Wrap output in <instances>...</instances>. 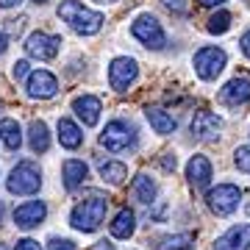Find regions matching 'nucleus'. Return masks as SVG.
Masks as SVG:
<instances>
[{
  "label": "nucleus",
  "instance_id": "obj_1",
  "mask_svg": "<svg viewBox=\"0 0 250 250\" xmlns=\"http://www.w3.org/2000/svg\"><path fill=\"white\" fill-rule=\"evenodd\" d=\"M59 17H62L64 22L81 36H95L100 28H103V14L86 9L83 3H78V0H62V6H59Z\"/></svg>",
  "mask_w": 250,
  "mask_h": 250
},
{
  "label": "nucleus",
  "instance_id": "obj_2",
  "mask_svg": "<svg viewBox=\"0 0 250 250\" xmlns=\"http://www.w3.org/2000/svg\"><path fill=\"white\" fill-rule=\"evenodd\" d=\"M106 211H108V200L106 197H89V200H83L72 208L70 214V225L75 231H83V233H92L98 231L103 220H106Z\"/></svg>",
  "mask_w": 250,
  "mask_h": 250
},
{
  "label": "nucleus",
  "instance_id": "obj_3",
  "mask_svg": "<svg viewBox=\"0 0 250 250\" xmlns=\"http://www.w3.org/2000/svg\"><path fill=\"white\" fill-rule=\"evenodd\" d=\"M6 187H9L11 195H36L39 187H42V172L36 170V164H31V161H20L11 170Z\"/></svg>",
  "mask_w": 250,
  "mask_h": 250
},
{
  "label": "nucleus",
  "instance_id": "obj_4",
  "mask_svg": "<svg viewBox=\"0 0 250 250\" xmlns=\"http://www.w3.org/2000/svg\"><path fill=\"white\" fill-rule=\"evenodd\" d=\"M131 34H134L145 47H150V50H161V47L167 45V34H164L161 22L153 17V14H139V17L134 20V25H131Z\"/></svg>",
  "mask_w": 250,
  "mask_h": 250
},
{
  "label": "nucleus",
  "instance_id": "obj_5",
  "mask_svg": "<svg viewBox=\"0 0 250 250\" xmlns=\"http://www.w3.org/2000/svg\"><path fill=\"white\" fill-rule=\"evenodd\" d=\"M239 200H242V192H239V187H233V184H217V187L208 189V195H206V203H208V208H211L217 217H228L231 211H236Z\"/></svg>",
  "mask_w": 250,
  "mask_h": 250
},
{
  "label": "nucleus",
  "instance_id": "obj_6",
  "mask_svg": "<svg viewBox=\"0 0 250 250\" xmlns=\"http://www.w3.org/2000/svg\"><path fill=\"white\" fill-rule=\"evenodd\" d=\"M195 72L200 75L203 81H214L220 72L225 70L228 64V56H225L223 47H200L195 53Z\"/></svg>",
  "mask_w": 250,
  "mask_h": 250
},
{
  "label": "nucleus",
  "instance_id": "obj_7",
  "mask_svg": "<svg viewBox=\"0 0 250 250\" xmlns=\"http://www.w3.org/2000/svg\"><path fill=\"white\" fill-rule=\"evenodd\" d=\"M62 50V36L45 34V31H34V34L25 39V53L31 59H39V62H50L56 59Z\"/></svg>",
  "mask_w": 250,
  "mask_h": 250
},
{
  "label": "nucleus",
  "instance_id": "obj_8",
  "mask_svg": "<svg viewBox=\"0 0 250 250\" xmlns=\"http://www.w3.org/2000/svg\"><path fill=\"white\" fill-rule=\"evenodd\" d=\"M136 78H139V64L131 56H117L111 62V67H108V83L117 92H125Z\"/></svg>",
  "mask_w": 250,
  "mask_h": 250
},
{
  "label": "nucleus",
  "instance_id": "obj_9",
  "mask_svg": "<svg viewBox=\"0 0 250 250\" xmlns=\"http://www.w3.org/2000/svg\"><path fill=\"white\" fill-rule=\"evenodd\" d=\"M100 145L111 153L128 150V145H134V128L123 120H111V123H106L103 134H100Z\"/></svg>",
  "mask_w": 250,
  "mask_h": 250
},
{
  "label": "nucleus",
  "instance_id": "obj_10",
  "mask_svg": "<svg viewBox=\"0 0 250 250\" xmlns=\"http://www.w3.org/2000/svg\"><path fill=\"white\" fill-rule=\"evenodd\" d=\"M28 98H34V100H47V98H53L56 92H59V81H56L53 72H47V70H34L31 75H28Z\"/></svg>",
  "mask_w": 250,
  "mask_h": 250
},
{
  "label": "nucleus",
  "instance_id": "obj_11",
  "mask_svg": "<svg viewBox=\"0 0 250 250\" xmlns=\"http://www.w3.org/2000/svg\"><path fill=\"white\" fill-rule=\"evenodd\" d=\"M45 217H47V206L42 203V200H28V203L14 208V223H17V228H22V231L36 228Z\"/></svg>",
  "mask_w": 250,
  "mask_h": 250
},
{
  "label": "nucleus",
  "instance_id": "obj_12",
  "mask_svg": "<svg viewBox=\"0 0 250 250\" xmlns=\"http://www.w3.org/2000/svg\"><path fill=\"white\" fill-rule=\"evenodd\" d=\"M223 131V117H217L214 111H197L192 117V136L197 139H217Z\"/></svg>",
  "mask_w": 250,
  "mask_h": 250
},
{
  "label": "nucleus",
  "instance_id": "obj_13",
  "mask_svg": "<svg viewBox=\"0 0 250 250\" xmlns=\"http://www.w3.org/2000/svg\"><path fill=\"white\" fill-rule=\"evenodd\" d=\"M248 100H250V78H245V75H236L220 89V103H225V106H242Z\"/></svg>",
  "mask_w": 250,
  "mask_h": 250
},
{
  "label": "nucleus",
  "instance_id": "obj_14",
  "mask_svg": "<svg viewBox=\"0 0 250 250\" xmlns=\"http://www.w3.org/2000/svg\"><path fill=\"white\" fill-rule=\"evenodd\" d=\"M214 250H250V223L225 231L214 242Z\"/></svg>",
  "mask_w": 250,
  "mask_h": 250
},
{
  "label": "nucleus",
  "instance_id": "obj_15",
  "mask_svg": "<svg viewBox=\"0 0 250 250\" xmlns=\"http://www.w3.org/2000/svg\"><path fill=\"white\" fill-rule=\"evenodd\" d=\"M72 111L78 114V120L83 125H98L100 123V111H103V106H100V100L95 98V95H81V98L72 100Z\"/></svg>",
  "mask_w": 250,
  "mask_h": 250
},
{
  "label": "nucleus",
  "instance_id": "obj_16",
  "mask_svg": "<svg viewBox=\"0 0 250 250\" xmlns=\"http://www.w3.org/2000/svg\"><path fill=\"white\" fill-rule=\"evenodd\" d=\"M187 178L195 189H206L211 181V161L206 156H192L187 164Z\"/></svg>",
  "mask_w": 250,
  "mask_h": 250
},
{
  "label": "nucleus",
  "instance_id": "obj_17",
  "mask_svg": "<svg viewBox=\"0 0 250 250\" xmlns=\"http://www.w3.org/2000/svg\"><path fill=\"white\" fill-rule=\"evenodd\" d=\"M145 117H147V123L153 125V131L156 134H175V128H178V123H175V117L170 114V111H164V108L159 106H147L145 108Z\"/></svg>",
  "mask_w": 250,
  "mask_h": 250
},
{
  "label": "nucleus",
  "instance_id": "obj_18",
  "mask_svg": "<svg viewBox=\"0 0 250 250\" xmlns=\"http://www.w3.org/2000/svg\"><path fill=\"white\" fill-rule=\"evenodd\" d=\"M86 175H89V167L83 164V161L78 159H70V161H64V167H62V178H64V189H78L83 181H86Z\"/></svg>",
  "mask_w": 250,
  "mask_h": 250
},
{
  "label": "nucleus",
  "instance_id": "obj_19",
  "mask_svg": "<svg viewBox=\"0 0 250 250\" xmlns=\"http://www.w3.org/2000/svg\"><path fill=\"white\" fill-rule=\"evenodd\" d=\"M134 228H136V214L131 208H120L114 220H111V236L114 239H128L134 233Z\"/></svg>",
  "mask_w": 250,
  "mask_h": 250
},
{
  "label": "nucleus",
  "instance_id": "obj_20",
  "mask_svg": "<svg viewBox=\"0 0 250 250\" xmlns=\"http://www.w3.org/2000/svg\"><path fill=\"white\" fill-rule=\"evenodd\" d=\"M59 142H62V147H67V150H75V147H81V142H83L81 128L72 123V120H67V117L59 120Z\"/></svg>",
  "mask_w": 250,
  "mask_h": 250
},
{
  "label": "nucleus",
  "instance_id": "obj_21",
  "mask_svg": "<svg viewBox=\"0 0 250 250\" xmlns=\"http://www.w3.org/2000/svg\"><path fill=\"white\" fill-rule=\"evenodd\" d=\"M131 192H134V197L139 200V203H145V206H150L153 200H156V181L150 178V175H145V172H139L134 178V187H131Z\"/></svg>",
  "mask_w": 250,
  "mask_h": 250
},
{
  "label": "nucleus",
  "instance_id": "obj_22",
  "mask_svg": "<svg viewBox=\"0 0 250 250\" xmlns=\"http://www.w3.org/2000/svg\"><path fill=\"white\" fill-rule=\"evenodd\" d=\"M28 142H31V150L34 153H47L50 147V131L42 120H34L31 128H28Z\"/></svg>",
  "mask_w": 250,
  "mask_h": 250
},
{
  "label": "nucleus",
  "instance_id": "obj_23",
  "mask_svg": "<svg viewBox=\"0 0 250 250\" xmlns=\"http://www.w3.org/2000/svg\"><path fill=\"white\" fill-rule=\"evenodd\" d=\"M100 178L111 187H123L128 181V167L123 161H100Z\"/></svg>",
  "mask_w": 250,
  "mask_h": 250
},
{
  "label": "nucleus",
  "instance_id": "obj_24",
  "mask_svg": "<svg viewBox=\"0 0 250 250\" xmlns=\"http://www.w3.org/2000/svg\"><path fill=\"white\" fill-rule=\"evenodd\" d=\"M0 139L9 150H20L22 145V131H20L17 120H0Z\"/></svg>",
  "mask_w": 250,
  "mask_h": 250
},
{
  "label": "nucleus",
  "instance_id": "obj_25",
  "mask_svg": "<svg viewBox=\"0 0 250 250\" xmlns=\"http://www.w3.org/2000/svg\"><path fill=\"white\" fill-rule=\"evenodd\" d=\"M195 248V233H172L167 239H161V245L156 250H189Z\"/></svg>",
  "mask_w": 250,
  "mask_h": 250
},
{
  "label": "nucleus",
  "instance_id": "obj_26",
  "mask_svg": "<svg viewBox=\"0 0 250 250\" xmlns=\"http://www.w3.org/2000/svg\"><path fill=\"white\" fill-rule=\"evenodd\" d=\"M231 28V14L228 11H217V14H211V20H208V25H206V31L208 34H225Z\"/></svg>",
  "mask_w": 250,
  "mask_h": 250
},
{
  "label": "nucleus",
  "instance_id": "obj_27",
  "mask_svg": "<svg viewBox=\"0 0 250 250\" xmlns=\"http://www.w3.org/2000/svg\"><path fill=\"white\" fill-rule=\"evenodd\" d=\"M233 164H236L242 172H248L250 175V147H236V153H233Z\"/></svg>",
  "mask_w": 250,
  "mask_h": 250
},
{
  "label": "nucleus",
  "instance_id": "obj_28",
  "mask_svg": "<svg viewBox=\"0 0 250 250\" xmlns=\"http://www.w3.org/2000/svg\"><path fill=\"white\" fill-rule=\"evenodd\" d=\"M25 75H31V64H28L25 59H22V62H14V64H11V78H14V81H22Z\"/></svg>",
  "mask_w": 250,
  "mask_h": 250
},
{
  "label": "nucleus",
  "instance_id": "obj_29",
  "mask_svg": "<svg viewBox=\"0 0 250 250\" xmlns=\"http://www.w3.org/2000/svg\"><path fill=\"white\" fill-rule=\"evenodd\" d=\"M28 20L25 17H17V20H6V31H9L11 36H20L22 34V28H25Z\"/></svg>",
  "mask_w": 250,
  "mask_h": 250
},
{
  "label": "nucleus",
  "instance_id": "obj_30",
  "mask_svg": "<svg viewBox=\"0 0 250 250\" xmlns=\"http://www.w3.org/2000/svg\"><path fill=\"white\" fill-rule=\"evenodd\" d=\"M161 6L167 11H172V14H184L187 11V3L184 0H161Z\"/></svg>",
  "mask_w": 250,
  "mask_h": 250
},
{
  "label": "nucleus",
  "instance_id": "obj_31",
  "mask_svg": "<svg viewBox=\"0 0 250 250\" xmlns=\"http://www.w3.org/2000/svg\"><path fill=\"white\" fill-rule=\"evenodd\" d=\"M47 250H75V242L72 239H50Z\"/></svg>",
  "mask_w": 250,
  "mask_h": 250
},
{
  "label": "nucleus",
  "instance_id": "obj_32",
  "mask_svg": "<svg viewBox=\"0 0 250 250\" xmlns=\"http://www.w3.org/2000/svg\"><path fill=\"white\" fill-rule=\"evenodd\" d=\"M14 250H42V245L34 239H20L17 245H14Z\"/></svg>",
  "mask_w": 250,
  "mask_h": 250
},
{
  "label": "nucleus",
  "instance_id": "obj_33",
  "mask_svg": "<svg viewBox=\"0 0 250 250\" xmlns=\"http://www.w3.org/2000/svg\"><path fill=\"white\" fill-rule=\"evenodd\" d=\"M239 47H242V53H245V56L250 59V31H245V34H242V39H239Z\"/></svg>",
  "mask_w": 250,
  "mask_h": 250
},
{
  "label": "nucleus",
  "instance_id": "obj_34",
  "mask_svg": "<svg viewBox=\"0 0 250 250\" xmlns=\"http://www.w3.org/2000/svg\"><path fill=\"white\" fill-rule=\"evenodd\" d=\"M20 3H22V0H0V9H14Z\"/></svg>",
  "mask_w": 250,
  "mask_h": 250
},
{
  "label": "nucleus",
  "instance_id": "obj_35",
  "mask_svg": "<svg viewBox=\"0 0 250 250\" xmlns=\"http://www.w3.org/2000/svg\"><path fill=\"white\" fill-rule=\"evenodd\" d=\"M200 6H206V9H211V6H220V3H225V0H197Z\"/></svg>",
  "mask_w": 250,
  "mask_h": 250
},
{
  "label": "nucleus",
  "instance_id": "obj_36",
  "mask_svg": "<svg viewBox=\"0 0 250 250\" xmlns=\"http://www.w3.org/2000/svg\"><path fill=\"white\" fill-rule=\"evenodd\" d=\"M92 250H114V245H111V242H98Z\"/></svg>",
  "mask_w": 250,
  "mask_h": 250
},
{
  "label": "nucleus",
  "instance_id": "obj_37",
  "mask_svg": "<svg viewBox=\"0 0 250 250\" xmlns=\"http://www.w3.org/2000/svg\"><path fill=\"white\" fill-rule=\"evenodd\" d=\"M6 47H9V42H6V34H3V31H0V56L6 53Z\"/></svg>",
  "mask_w": 250,
  "mask_h": 250
},
{
  "label": "nucleus",
  "instance_id": "obj_38",
  "mask_svg": "<svg viewBox=\"0 0 250 250\" xmlns=\"http://www.w3.org/2000/svg\"><path fill=\"white\" fill-rule=\"evenodd\" d=\"M98 3H117V0H98Z\"/></svg>",
  "mask_w": 250,
  "mask_h": 250
},
{
  "label": "nucleus",
  "instance_id": "obj_39",
  "mask_svg": "<svg viewBox=\"0 0 250 250\" xmlns=\"http://www.w3.org/2000/svg\"><path fill=\"white\" fill-rule=\"evenodd\" d=\"M0 220H3V203H0Z\"/></svg>",
  "mask_w": 250,
  "mask_h": 250
},
{
  "label": "nucleus",
  "instance_id": "obj_40",
  "mask_svg": "<svg viewBox=\"0 0 250 250\" xmlns=\"http://www.w3.org/2000/svg\"><path fill=\"white\" fill-rule=\"evenodd\" d=\"M34 3H47V0H34Z\"/></svg>",
  "mask_w": 250,
  "mask_h": 250
}]
</instances>
